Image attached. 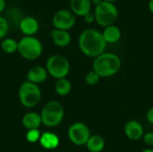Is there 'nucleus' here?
Here are the masks:
<instances>
[{
  "mask_svg": "<svg viewBox=\"0 0 153 152\" xmlns=\"http://www.w3.org/2000/svg\"><path fill=\"white\" fill-rule=\"evenodd\" d=\"M146 119L150 124L153 125V108L148 110V112L146 114Z\"/></svg>",
  "mask_w": 153,
  "mask_h": 152,
  "instance_id": "obj_26",
  "label": "nucleus"
},
{
  "mask_svg": "<svg viewBox=\"0 0 153 152\" xmlns=\"http://www.w3.org/2000/svg\"><path fill=\"white\" fill-rule=\"evenodd\" d=\"M43 52L41 41L35 36H24L18 41V53L28 61L38 59Z\"/></svg>",
  "mask_w": 153,
  "mask_h": 152,
  "instance_id": "obj_4",
  "label": "nucleus"
},
{
  "mask_svg": "<svg viewBox=\"0 0 153 152\" xmlns=\"http://www.w3.org/2000/svg\"><path fill=\"white\" fill-rule=\"evenodd\" d=\"M42 125L46 127L53 128L59 125L65 116V109L61 103L51 100L46 103L40 112Z\"/></svg>",
  "mask_w": 153,
  "mask_h": 152,
  "instance_id": "obj_3",
  "label": "nucleus"
},
{
  "mask_svg": "<svg viewBox=\"0 0 153 152\" xmlns=\"http://www.w3.org/2000/svg\"><path fill=\"white\" fill-rule=\"evenodd\" d=\"M143 140L144 143L148 146H152L153 145V132H148L144 133Z\"/></svg>",
  "mask_w": 153,
  "mask_h": 152,
  "instance_id": "obj_24",
  "label": "nucleus"
},
{
  "mask_svg": "<svg viewBox=\"0 0 153 152\" xmlns=\"http://www.w3.org/2000/svg\"><path fill=\"white\" fill-rule=\"evenodd\" d=\"M9 30V23L5 17L0 14V39L6 38V35Z\"/></svg>",
  "mask_w": 153,
  "mask_h": 152,
  "instance_id": "obj_23",
  "label": "nucleus"
},
{
  "mask_svg": "<svg viewBox=\"0 0 153 152\" xmlns=\"http://www.w3.org/2000/svg\"><path fill=\"white\" fill-rule=\"evenodd\" d=\"M39 144L45 150H55L59 146V137L52 132H44L41 133Z\"/></svg>",
  "mask_w": 153,
  "mask_h": 152,
  "instance_id": "obj_15",
  "label": "nucleus"
},
{
  "mask_svg": "<svg viewBox=\"0 0 153 152\" xmlns=\"http://www.w3.org/2000/svg\"><path fill=\"white\" fill-rule=\"evenodd\" d=\"M104 40L107 44H115L117 43L122 36L121 30L115 24L105 27L101 31Z\"/></svg>",
  "mask_w": 153,
  "mask_h": 152,
  "instance_id": "obj_17",
  "label": "nucleus"
},
{
  "mask_svg": "<svg viewBox=\"0 0 153 152\" xmlns=\"http://www.w3.org/2000/svg\"><path fill=\"white\" fill-rule=\"evenodd\" d=\"M6 6V1L5 0H0V14L4 11Z\"/></svg>",
  "mask_w": 153,
  "mask_h": 152,
  "instance_id": "obj_27",
  "label": "nucleus"
},
{
  "mask_svg": "<svg viewBox=\"0 0 153 152\" xmlns=\"http://www.w3.org/2000/svg\"><path fill=\"white\" fill-rule=\"evenodd\" d=\"M83 18H84V21L87 23H89V24H91V23H92V22H95V15H94V13L93 12L88 13L87 14H85L83 16Z\"/></svg>",
  "mask_w": 153,
  "mask_h": 152,
  "instance_id": "obj_25",
  "label": "nucleus"
},
{
  "mask_svg": "<svg viewBox=\"0 0 153 152\" xmlns=\"http://www.w3.org/2000/svg\"><path fill=\"white\" fill-rule=\"evenodd\" d=\"M122 66L121 58L115 53L104 52L92 63V70L97 73L100 78H108L117 74Z\"/></svg>",
  "mask_w": 153,
  "mask_h": 152,
  "instance_id": "obj_2",
  "label": "nucleus"
},
{
  "mask_svg": "<svg viewBox=\"0 0 153 152\" xmlns=\"http://www.w3.org/2000/svg\"><path fill=\"white\" fill-rule=\"evenodd\" d=\"M124 133L129 140L138 141L143 139L144 135V129L140 122L136 120H129L124 126Z\"/></svg>",
  "mask_w": 153,
  "mask_h": 152,
  "instance_id": "obj_10",
  "label": "nucleus"
},
{
  "mask_svg": "<svg viewBox=\"0 0 153 152\" xmlns=\"http://www.w3.org/2000/svg\"><path fill=\"white\" fill-rule=\"evenodd\" d=\"M75 22L76 16L70 9H60L52 17V24L56 30L69 31L75 25Z\"/></svg>",
  "mask_w": 153,
  "mask_h": 152,
  "instance_id": "obj_9",
  "label": "nucleus"
},
{
  "mask_svg": "<svg viewBox=\"0 0 153 152\" xmlns=\"http://www.w3.org/2000/svg\"><path fill=\"white\" fill-rule=\"evenodd\" d=\"M19 29L24 36H35L39 30V23L35 17L25 16L20 21Z\"/></svg>",
  "mask_w": 153,
  "mask_h": 152,
  "instance_id": "obj_11",
  "label": "nucleus"
},
{
  "mask_svg": "<svg viewBox=\"0 0 153 152\" xmlns=\"http://www.w3.org/2000/svg\"><path fill=\"white\" fill-rule=\"evenodd\" d=\"M91 135L89 126L82 122H75L72 124L67 131L68 139L75 146L86 145Z\"/></svg>",
  "mask_w": 153,
  "mask_h": 152,
  "instance_id": "obj_8",
  "label": "nucleus"
},
{
  "mask_svg": "<svg viewBox=\"0 0 153 152\" xmlns=\"http://www.w3.org/2000/svg\"><path fill=\"white\" fill-rule=\"evenodd\" d=\"M93 13L96 23L103 28L113 25L118 18L117 6L113 3L106 1L96 5Z\"/></svg>",
  "mask_w": 153,
  "mask_h": 152,
  "instance_id": "obj_6",
  "label": "nucleus"
},
{
  "mask_svg": "<svg viewBox=\"0 0 153 152\" xmlns=\"http://www.w3.org/2000/svg\"><path fill=\"white\" fill-rule=\"evenodd\" d=\"M103 1H106V2H109V3H113V4H115L117 1H118V0H103Z\"/></svg>",
  "mask_w": 153,
  "mask_h": 152,
  "instance_id": "obj_31",
  "label": "nucleus"
},
{
  "mask_svg": "<svg viewBox=\"0 0 153 152\" xmlns=\"http://www.w3.org/2000/svg\"><path fill=\"white\" fill-rule=\"evenodd\" d=\"M1 49L6 54L18 52V41L13 38H4L1 42Z\"/></svg>",
  "mask_w": 153,
  "mask_h": 152,
  "instance_id": "obj_20",
  "label": "nucleus"
},
{
  "mask_svg": "<svg viewBox=\"0 0 153 152\" xmlns=\"http://www.w3.org/2000/svg\"><path fill=\"white\" fill-rule=\"evenodd\" d=\"M20 103L27 108L36 107L41 100L42 93L39 85L28 81L22 82L18 90Z\"/></svg>",
  "mask_w": 153,
  "mask_h": 152,
  "instance_id": "obj_5",
  "label": "nucleus"
},
{
  "mask_svg": "<svg viewBox=\"0 0 153 152\" xmlns=\"http://www.w3.org/2000/svg\"><path fill=\"white\" fill-rule=\"evenodd\" d=\"M107 45L108 44L104 40L101 31L93 28L83 30L78 38L79 49L84 56L91 58H96L103 54L106 50Z\"/></svg>",
  "mask_w": 153,
  "mask_h": 152,
  "instance_id": "obj_1",
  "label": "nucleus"
},
{
  "mask_svg": "<svg viewBox=\"0 0 153 152\" xmlns=\"http://www.w3.org/2000/svg\"><path fill=\"white\" fill-rule=\"evenodd\" d=\"M141 152H153V149H151V148H149V149H145V150H143V151Z\"/></svg>",
  "mask_w": 153,
  "mask_h": 152,
  "instance_id": "obj_30",
  "label": "nucleus"
},
{
  "mask_svg": "<svg viewBox=\"0 0 153 152\" xmlns=\"http://www.w3.org/2000/svg\"><path fill=\"white\" fill-rule=\"evenodd\" d=\"M100 75L97 73H95L93 70L88 72L87 74L85 75V82L91 86L96 85L100 82Z\"/></svg>",
  "mask_w": 153,
  "mask_h": 152,
  "instance_id": "obj_22",
  "label": "nucleus"
},
{
  "mask_svg": "<svg viewBox=\"0 0 153 152\" xmlns=\"http://www.w3.org/2000/svg\"><path fill=\"white\" fill-rule=\"evenodd\" d=\"M85 146L90 152H101L105 148V140L99 134H93L91 135Z\"/></svg>",
  "mask_w": 153,
  "mask_h": 152,
  "instance_id": "obj_18",
  "label": "nucleus"
},
{
  "mask_svg": "<svg viewBox=\"0 0 153 152\" xmlns=\"http://www.w3.org/2000/svg\"><path fill=\"white\" fill-rule=\"evenodd\" d=\"M91 4H94L96 6V5L100 4V3H102L103 0H91Z\"/></svg>",
  "mask_w": 153,
  "mask_h": 152,
  "instance_id": "obj_29",
  "label": "nucleus"
},
{
  "mask_svg": "<svg viewBox=\"0 0 153 152\" xmlns=\"http://www.w3.org/2000/svg\"><path fill=\"white\" fill-rule=\"evenodd\" d=\"M55 91L61 97L67 96L72 91V83L67 78L56 80L55 83Z\"/></svg>",
  "mask_w": 153,
  "mask_h": 152,
  "instance_id": "obj_19",
  "label": "nucleus"
},
{
  "mask_svg": "<svg viewBox=\"0 0 153 152\" xmlns=\"http://www.w3.org/2000/svg\"><path fill=\"white\" fill-rule=\"evenodd\" d=\"M91 0H70V10L75 16L83 17L88 13L91 12Z\"/></svg>",
  "mask_w": 153,
  "mask_h": 152,
  "instance_id": "obj_14",
  "label": "nucleus"
},
{
  "mask_svg": "<svg viewBox=\"0 0 153 152\" xmlns=\"http://www.w3.org/2000/svg\"><path fill=\"white\" fill-rule=\"evenodd\" d=\"M50 37L53 43L59 47H65L72 42V36L67 30L53 29L50 31Z\"/></svg>",
  "mask_w": 153,
  "mask_h": 152,
  "instance_id": "obj_13",
  "label": "nucleus"
},
{
  "mask_svg": "<svg viewBox=\"0 0 153 152\" xmlns=\"http://www.w3.org/2000/svg\"><path fill=\"white\" fill-rule=\"evenodd\" d=\"M46 69L51 77L56 80H59L62 78H66L70 73L71 65L68 59L64 56L52 55L46 62Z\"/></svg>",
  "mask_w": 153,
  "mask_h": 152,
  "instance_id": "obj_7",
  "label": "nucleus"
},
{
  "mask_svg": "<svg viewBox=\"0 0 153 152\" xmlns=\"http://www.w3.org/2000/svg\"><path fill=\"white\" fill-rule=\"evenodd\" d=\"M41 132L39 129H33V130H28L26 133V140L30 143H35L37 142H39Z\"/></svg>",
  "mask_w": 153,
  "mask_h": 152,
  "instance_id": "obj_21",
  "label": "nucleus"
},
{
  "mask_svg": "<svg viewBox=\"0 0 153 152\" xmlns=\"http://www.w3.org/2000/svg\"><path fill=\"white\" fill-rule=\"evenodd\" d=\"M148 7H149L150 12H151L152 13H153V0H150V1H149Z\"/></svg>",
  "mask_w": 153,
  "mask_h": 152,
  "instance_id": "obj_28",
  "label": "nucleus"
},
{
  "mask_svg": "<svg viewBox=\"0 0 153 152\" xmlns=\"http://www.w3.org/2000/svg\"><path fill=\"white\" fill-rule=\"evenodd\" d=\"M48 73L46 69V67H43L41 65H35L31 67L28 73H27V81L30 82H32L34 84H40L46 82L48 79Z\"/></svg>",
  "mask_w": 153,
  "mask_h": 152,
  "instance_id": "obj_12",
  "label": "nucleus"
},
{
  "mask_svg": "<svg viewBox=\"0 0 153 152\" xmlns=\"http://www.w3.org/2000/svg\"><path fill=\"white\" fill-rule=\"evenodd\" d=\"M22 124L23 127L26 128L27 130L39 129V126L42 125L40 114L33 111L26 113L22 119Z\"/></svg>",
  "mask_w": 153,
  "mask_h": 152,
  "instance_id": "obj_16",
  "label": "nucleus"
}]
</instances>
